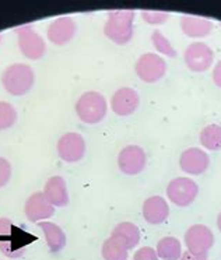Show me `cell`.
<instances>
[{
    "label": "cell",
    "mask_w": 221,
    "mask_h": 260,
    "mask_svg": "<svg viewBox=\"0 0 221 260\" xmlns=\"http://www.w3.org/2000/svg\"><path fill=\"white\" fill-rule=\"evenodd\" d=\"M35 83L34 70L25 63H14L2 74V84L5 90L14 96L27 94Z\"/></svg>",
    "instance_id": "obj_1"
},
{
    "label": "cell",
    "mask_w": 221,
    "mask_h": 260,
    "mask_svg": "<svg viewBox=\"0 0 221 260\" xmlns=\"http://www.w3.org/2000/svg\"><path fill=\"white\" fill-rule=\"evenodd\" d=\"M200 143L204 148L217 151L221 148V126L220 124H207L200 132Z\"/></svg>",
    "instance_id": "obj_22"
},
{
    "label": "cell",
    "mask_w": 221,
    "mask_h": 260,
    "mask_svg": "<svg viewBox=\"0 0 221 260\" xmlns=\"http://www.w3.org/2000/svg\"><path fill=\"white\" fill-rule=\"evenodd\" d=\"M111 235L119 238L129 250L135 248L137 243L140 242V230L137 228V225H135L133 222H129V221L118 224L114 228Z\"/></svg>",
    "instance_id": "obj_19"
},
{
    "label": "cell",
    "mask_w": 221,
    "mask_h": 260,
    "mask_svg": "<svg viewBox=\"0 0 221 260\" xmlns=\"http://www.w3.org/2000/svg\"><path fill=\"white\" fill-rule=\"evenodd\" d=\"M183 60L189 70L202 73L211 68L214 60V52L204 42H193L183 53Z\"/></svg>",
    "instance_id": "obj_7"
},
{
    "label": "cell",
    "mask_w": 221,
    "mask_h": 260,
    "mask_svg": "<svg viewBox=\"0 0 221 260\" xmlns=\"http://www.w3.org/2000/svg\"><path fill=\"white\" fill-rule=\"evenodd\" d=\"M24 211L31 222H41L51 218L55 213V207L46 200L44 192H35L27 199Z\"/></svg>",
    "instance_id": "obj_13"
},
{
    "label": "cell",
    "mask_w": 221,
    "mask_h": 260,
    "mask_svg": "<svg viewBox=\"0 0 221 260\" xmlns=\"http://www.w3.org/2000/svg\"><path fill=\"white\" fill-rule=\"evenodd\" d=\"M198 183L189 178H175L167 186V196L171 202L179 207H186L198 198Z\"/></svg>",
    "instance_id": "obj_6"
},
{
    "label": "cell",
    "mask_w": 221,
    "mask_h": 260,
    "mask_svg": "<svg viewBox=\"0 0 221 260\" xmlns=\"http://www.w3.org/2000/svg\"><path fill=\"white\" fill-rule=\"evenodd\" d=\"M181 28L186 37L203 38L211 32L213 23L207 18L198 17V16H182Z\"/></svg>",
    "instance_id": "obj_17"
},
{
    "label": "cell",
    "mask_w": 221,
    "mask_h": 260,
    "mask_svg": "<svg viewBox=\"0 0 221 260\" xmlns=\"http://www.w3.org/2000/svg\"><path fill=\"white\" fill-rule=\"evenodd\" d=\"M157 254L159 259L163 260H179L182 254L181 242L174 237H164L157 243Z\"/></svg>",
    "instance_id": "obj_21"
},
{
    "label": "cell",
    "mask_w": 221,
    "mask_h": 260,
    "mask_svg": "<svg viewBox=\"0 0 221 260\" xmlns=\"http://www.w3.org/2000/svg\"><path fill=\"white\" fill-rule=\"evenodd\" d=\"M133 20L135 12L132 10L111 12L104 25V34L115 44L125 45L133 38Z\"/></svg>",
    "instance_id": "obj_2"
},
{
    "label": "cell",
    "mask_w": 221,
    "mask_h": 260,
    "mask_svg": "<svg viewBox=\"0 0 221 260\" xmlns=\"http://www.w3.org/2000/svg\"><path fill=\"white\" fill-rule=\"evenodd\" d=\"M13 228V222L12 220H9V218H0V237L6 238L10 235V232H12Z\"/></svg>",
    "instance_id": "obj_28"
},
{
    "label": "cell",
    "mask_w": 221,
    "mask_h": 260,
    "mask_svg": "<svg viewBox=\"0 0 221 260\" xmlns=\"http://www.w3.org/2000/svg\"><path fill=\"white\" fill-rule=\"evenodd\" d=\"M38 225L44 231L48 248L52 253H57L66 246V234L57 224L49 222V221H41Z\"/></svg>",
    "instance_id": "obj_18"
},
{
    "label": "cell",
    "mask_w": 221,
    "mask_h": 260,
    "mask_svg": "<svg viewBox=\"0 0 221 260\" xmlns=\"http://www.w3.org/2000/svg\"><path fill=\"white\" fill-rule=\"evenodd\" d=\"M57 154L66 162H77L84 157L85 140L80 133H66L57 142Z\"/></svg>",
    "instance_id": "obj_9"
},
{
    "label": "cell",
    "mask_w": 221,
    "mask_h": 260,
    "mask_svg": "<svg viewBox=\"0 0 221 260\" xmlns=\"http://www.w3.org/2000/svg\"><path fill=\"white\" fill-rule=\"evenodd\" d=\"M179 260H207V254H198L193 253V252H189V250H185L181 254Z\"/></svg>",
    "instance_id": "obj_29"
},
{
    "label": "cell",
    "mask_w": 221,
    "mask_h": 260,
    "mask_svg": "<svg viewBox=\"0 0 221 260\" xmlns=\"http://www.w3.org/2000/svg\"><path fill=\"white\" fill-rule=\"evenodd\" d=\"M17 122V111L9 102L0 101V130L10 129Z\"/></svg>",
    "instance_id": "obj_24"
},
{
    "label": "cell",
    "mask_w": 221,
    "mask_h": 260,
    "mask_svg": "<svg viewBox=\"0 0 221 260\" xmlns=\"http://www.w3.org/2000/svg\"><path fill=\"white\" fill-rule=\"evenodd\" d=\"M217 226H218V230L221 231V213L218 214V217H217Z\"/></svg>",
    "instance_id": "obj_31"
},
{
    "label": "cell",
    "mask_w": 221,
    "mask_h": 260,
    "mask_svg": "<svg viewBox=\"0 0 221 260\" xmlns=\"http://www.w3.org/2000/svg\"><path fill=\"white\" fill-rule=\"evenodd\" d=\"M0 42H2V35H0Z\"/></svg>",
    "instance_id": "obj_32"
},
{
    "label": "cell",
    "mask_w": 221,
    "mask_h": 260,
    "mask_svg": "<svg viewBox=\"0 0 221 260\" xmlns=\"http://www.w3.org/2000/svg\"><path fill=\"white\" fill-rule=\"evenodd\" d=\"M151 42H153V46L155 48V51L160 52V53L170 57L176 56V51L174 49V46L171 45L170 40L160 29H155V31L151 32Z\"/></svg>",
    "instance_id": "obj_23"
},
{
    "label": "cell",
    "mask_w": 221,
    "mask_h": 260,
    "mask_svg": "<svg viewBox=\"0 0 221 260\" xmlns=\"http://www.w3.org/2000/svg\"><path fill=\"white\" fill-rule=\"evenodd\" d=\"M135 70L139 79L144 83H155L167 73V63L157 53L147 52L137 59Z\"/></svg>",
    "instance_id": "obj_5"
},
{
    "label": "cell",
    "mask_w": 221,
    "mask_h": 260,
    "mask_svg": "<svg viewBox=\"0 0 221 260\" xmlns=\"http://www.w3.org/2000/svg\"><path fill=\"white\" fill-rule=\"evenodd\" d=\"M185 243L189 252L207 254V252L214 245V234L209 226L203 224H195L185 234Z\"/></svg>",
    "instance_id": "obj_8"
},
{
    "label": "cell",
    "mask_w": 221,
    "mask_h": 260,
    "mask_svg": "<svg viewBox=\"0 0 221 260\" xmlns=\"http://www.w3.org/2000/svg\"><path fill=\"white\" fill-rule=\"evenodd\" d=\"M213 81L217 87L221 88V60L215 63L214 69H213Z\"/></svg>",
    "instance_id": "obj_30"
},
{
    "label": "cell",
    "mask_w": 221,
    "mask_h": 260,
    "mask_svg": "<svg viewBox=\"0 0 221 260\" xmlns=\"http://www.w3.org/2000/svg\"><path fill=\"white\" fill-rule=\"evenodd\" d=\"M142 17L146 23L151 24V25H160V24L165 23L170 14L165 12H153V10H143Z\"/></svg>",
    "instance_id": "obj_25"
},
{
    "label": "cell",
    "mask_w": 221,
    "mask_h": 260,
    "mask_svg": "<svg viewBox=\"0 0 221 260\" xmlns=\"http://www.w3.org/2000/svg\"><path fill=\"white\" fill-rule=\"evenodd\" d=\"M76 32H77V25L73 18L70 17H59L53 20L46 29L48 40L59 46L66 45L68 42H70L74 38Z\"/></svg>",
    "instance_id": "obj_11"
},
{
    "label": "cell",
    "mask_w": 221,
    "mask_h": 260,
    "mask_svg": "<svg viewBox=\"0 0 221 260\" xmlns=\"http://www.w3.org/2000/svg\"><path fill=\"white\" fill-rule=\"evenodd\" d=\"M133 260H159V254L155 252V249L150 246H143L137 249L136 253L133 256Z\"/></svg>",
    "instance_id": "obj_27"
},
{
    "label": "cell",
    "mask_w": 221,
    "mask_h": 260,
    "mask_svg": "<svg viewBox=\"0 0 221 260\" xmlns=\"http://www.w3.org/2000/svg\"><path fill=\"white\" fill-rule=\"evenodd\" d=\"M16 32H17L18 48L27 59L38 60L45 55V41L31 25L20 27L16 29Z\"/></svg>",
    "instance_id": "obj_4"
},
{
    "label": "cell",
    "mask_w": 221,
    "mask_h": 260,
    "mask_svg": "<svg viewBox=\"0 0 221 260\" xmlns=\"http://www.w3.org/2000/svg\"><path fill=\"white\" fill-rule=\"evenodd\" d=\"M44 194L46 200L53 206V207H65L69 203V192L66 182L62 176H52L46 181L44 186Z\"/></svg>",
    "instance_id": "obj_16"
},
{
    "label": "cell",
    "mask_w": 221,
    "mask_h": 260,
    "mask_svg": "<svg viewBox=\"0 0 221 260\" xmlns=\"http://www.w3.org/2000/svg\"><path fill=\"white\" fill-rule=\"evenodd\" d=\"M12 178V165L6 158L0 157V187L6 186Z\"/></svg>",
    "instance_id": "obj_26"
},
{
    "label": "cell",
    "mask_w": 221,
    "mask_h": 260,
    "mask_svg": "<svg viewBox=\"0 0 221 260\" xmlns=\"http://www.w3.org/2000/svg\"><path fill=\"white\" fill-rule=\"evenodd\" d=\"M102 257L104 260H128L129 249L119 238L111 235L102 243Z\"/></svg>",
    "instance_id": "obj_20"
},
{
    "label": "cell",
    "mask_w": 221,
    "mask_h": 260,
    "mask_svg": "<svg viewBox=\"0 0 221 260\" xmlns=\"http://www.w3.org/2000/svg\"><path fill=\"white\" fill-rule=\"evenodd\" d=\"M210 158L202 148L191 147L181 154L179 167L189 175H200L209 168Z\"/></svg>",
    "instance_id": "obj_12"
},
{
    "label": "cell",
    "mask_w": 221,
    "mask_h": 260,
    "mask_svg": "<svg viewBox=\"0 0 221 260\" xmlns=\"http://www.w3.org/2000/svg\"><path fill=\"white\" fill-rule=\"evenodd\" d=\"M139 94L131 87H122L115 91V94L111 98V108L116 115L119 116H128L135 112L139 107Z\"/></svg>",
    "instance_id": "obj_14"
},
{
    "label": "cell",
    "mask_w": 221,
    "mask_h": 260,
    "mask_svg": "<svg viewBox=\"0 0 221 260\" xmlns=\"http://www.w3.org/2000/svg\"><path fill=\"white\" fill-rule=\"evenodd\" d=\"M108 104L105 96L97 91H87L76 102V113L81 122L96 124L105 118Z\"/></svg>",
    "instance_id": "obj_3"
},
{
    "label": "cell",
    "mask_w": 221,
    "mask_h": 260,
    "mask_svg": "<svg viewBox=\"0 0 221 260\" xmlns=\"http://www.w3.org/2000/svg\"><path fill=\"white\" fill-rule=\"evenodd\" d=\"M147 162L146 153L140 146H126L120 150L118 155V167L126 175H137L140 174Z\"/></svg>",
    "instance_id": "obj_10"
},
{
    "label": "cell",
    "mask_w": 221,
    "mask_h": 260,
    "mask_svg": "<svg viewBox=\"0 0 221 260\" xmlns=\"http://www.w3.org/2000/svg\"><path fill=\"white\" fill-rule=\"evenodd\" d=\"M170 206L163 196H151L143 203V217L151 225H159L168 218Z\"/></svg>",
    "instance_id": "obj_15"
}]
</instances>
